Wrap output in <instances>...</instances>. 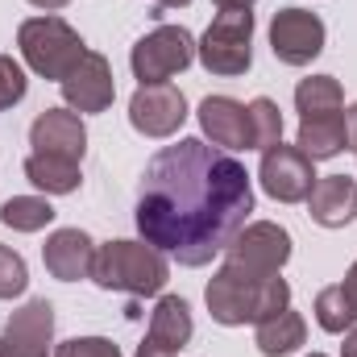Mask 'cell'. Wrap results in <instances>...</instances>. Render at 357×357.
Listing matches in <instances>:
<instances>
[{
  "label": "cell",
  "instance_id": "cell-29",
  "mask_svg": "<svg viewBox=\"0 0 357 357\" xmlns=\"http://www.w3.org/2000/svg\"><path fill=\"white\" fill-rule=\"evenodd\" d=\"M341 354H345V357H357V324L345 333V345H341Z\"/></svg>",
  "mask_w": 357,
  "mask_h": 357
},
{
  "label": "cell",
  "instance_id": "cell-3",
  "mask_svg": "<svg viewBox=\"0 0 357 357\" xmlns=\"http://www.w3.org/2000/svg\"><path fill=\"white\" fill-rule=\"evenodd\" d=\"M167 258L162 250L146 245V241H108L96 245V262H91V278L104 291H125V295H158L167 287Z\"/></svg>",
  "mask_w": 357,
  "mask_h": 357
},
{
  "label": "cell",
  "instance_id": "cell-21",
  "mask_svg": "<svg viewBox=\"0 0 357 357\" xmlns=\"http://www.w3.org/2000/svg\"><path fill=\"white\" fill-rule=\"evenodd\" d=\"M295 108L303 121L312 116H333V112H345V91L333 75H312L295 88Z\"/></svg>",
  "mask_w": 357,
  "mask_h": 357
},
{
  "label": "cell",
  "instance_id": "cell-34",
  "mask_svg": "<svg viewBox=\"0 0 357 357\" xmlns=\"http://www.w3.org/2000/svg\"><path fill=\"white\" fill-rule=\"evenodd\" d=\"M158 8H183V4H191V0H154Z\"/></svg>",
  "mask_w": 357,
  "mask_h": 357
},
{
  "label": "cell",
  "instance_id": "cell-9",
  "mask_svg": "<svg viewBox=\"0 0 357 357\" xmlns=\"http://www.w3.org/2000/svg\"><path fill=\"white\" fill-rule=\"evenodd\" d=\"M270 50L287 67H307L324 50V21L307 8H278L270 21Z\"/></svg>",
  "mask_w": 357,
  "mask_h": 357
},
{
  "label": "cell",
  "instance_id": "cell-1",
  "mask_svg": "<svg viewBox=\"0 0 357 357\" xmlns=\"http://www.w3.org/2000/svg\"><path fill=\"white\" fill-rule=\"evenodd\" d=\"M250 212V171L204 137H178L146 162L137 233L178 266H208L216 254H225V245L245 229Z\"/></svg>",
  "mask_w": 357,
  "mask_h": 357
},
{
  "label": "cell",
  "instance_id": "cell-27",
  "mask_svg": "<svg viewBox=\"0 0 357 357\" xmlns=\"http://www.w3.org/2000/svg\"><path fill=\"white\" fill-rule=\"evenodd\" d=\"M54 357H121V349L108 337H71L54 345Z\"/></svg>",
  "mask_w": 357,
  "mask_h": 357
},
{
  "label": "cell",
  "instance_id": "cell-32",
  "mask_svg": "<svg viewBox=\"0 0 357 357\" xmlns=\"http://www.w3.org/2000/svg\"><path fill=\"white\" fill-rule=\"evenodd\" d=\"M137 357H171V354H162V349H154V345H146V341H142V349H137Z\"/></svg>",
  "mask_w": 357,
  "mask_h": 357
},
{
  "label": "cell",
  "instance_id": "cell-13",
  "mask_svg": "<svg viewBox=\"0 0 357 357\" xmlns=\"http://www.w3.org/2000/svg\"><path fill=\"white\" fill-rule=\"evenodd\" d=\"M59 88H63V100L71 104V112H104L112 104V96H116V79H112L108 59L88 50Z\"/></svg>",
  "mask_w": 357,
  "mask_h": 357
},
{
  "label": "cell",
  "instance_id": "cell-6",
  "mask_svg": "<svg viewBox=\"0 0 357 357\" xmlns=\"http://www.w3.org/2000/svg\"><path fill=\"white\" fill-rule=\"evenodd\" d=\"M291 258V233L270 225V220H254L245 225L229 245H225V270L245 274V278H274Z\"/></svg>",
  "mask_w": 357,
  "mask_h": 357
},
{
  "label": "cell",
  "instance_id": "cell-30",
  "mask_svg": "<svg viewBox=\"0 0 357 357\" xmlns=\"http://www.w3.org/2000/svg\"><path fill=\"white\" fill-rule=\"evenodd\" d=\"M345 291H349V295L357 299V262L349 266V274H345Z\"/></svg>",
  "mask_w": 357,
  "mask_h": 357
},
{
  "label": "cell",
  "instance_id": "cell-2",
  "mask_svg": "<svg viewBox=\"0 0 357 357\" xmlns=\"http://www.w3.org/2000/svg\"><path fill=\"white\" fill-rule=\"evenodd\" d=\"M208 312L216 324L225 328H237V324H262L266 316L291 307V287L287 278H245V274H233V270H216L208 291Z\"/></svg>",
  "mask_w": 357,
  "mask_h": 357
},
{
  "label": "cell",
  "instance_id": "cell-10",
  "mask_svg": "<svg viewBox=\"0 0 357 357\" xmlns=\"http://www.w3.org/2000/svg\"><path fill=\"white\" fill-rule=\"evenodd\" d=\"M187 121V100L171 84H142L129 100V125L142 137H171Z\"/></svg>",
  "mask_w": 357,
  "mask_h": 357
},
{
  "label": "cell",
  "instance_id": "cell-19",
  "mask_svg": "<svg viewBox=\"0 0 357 357\" xmlns=\"http://www.w3.org/2000/svg\"><path fill=\"white\" fill-rule=\"evenodd\" d=\"M303 341H307V324L291 307L274 312V316H266L258 324V349H262V357H287V354H295Z\"/></svg>",
  "mask_w": 357,
  "mask_h": 357
},
{
  "label": "cell",
  "instance_id": "cell-12",
  "mask_svg": "<svg viewBox=\"0 0 357 357\" xmlns=\"http://www.w3.org/2000/svg\"><path fill=\"white\" fill-rule=\"evenodd\" d=\"M29 146H33V154H54V158H67V162H84L88 129H84L79 112H71V108H46L29 125Z\"/></svg>",
  "mask_w": 357,
  "mask_h": 357
},
{
  "label": "cell",
  "instance_id": "cell-33",
  "mask_svg": "<svg viewBox=\"0 0 357 357\" xmlns=\"http://www.w3.org/2000/svg\"><path fill=\"white\" fill-rule=\"evenodd\" d=\"M216 4H220V8H250L254 0H216Z\"/></svg>",
  "mask_w": 357,
  "mask_h": 357
},
{
  "label": "cell",
  "instance_id": "cell-31",
  "mask_svg": "<svg viewBox=\"0 0 357 357\" xmlns=\"http://www.w3.org/2000/svg\"><path fill=\"white\" fill-rule=\"evenodd\" d=\"M29 4H38V8H46V13H50V8H63V4H71V0H29Z\"/></svg>",
  "mask_w": 357,
  "mask_h": 357
},
{
  "label": "cell",
  "instance_id": "cell-7",
  "mask_svg": "<svg viewBox=\"0 0 357 357\" xmlns=\"http://www.w3.org/2000/svg\"><path fill=\"white\" fill-rule=\"evenodd\" d=\"M191 59H195V38L183 25H158L133 46L129 67L142 84H167L171 75L191 67Z\"/></svg>",
  "mask_w": 357,
  "mask_h": 357
},
{
  "label": "cell",
  "instance_id": "cell-18",
  "mask_svg": "<svg viewBox=\"0 0 357 357\" xmlns=\"http://www.w3.org/2000/svg\"><path fill=\"white\" fill-rule=\"evenodd\" d=\"M295 146L312 158V162H324V158H337L341 150H349V129H345V112H333V116H312V121H299V137Z\"/></svg>",
  "mask_w": 357,
  "mask_h": 357
},
{
  "label": "cell",
  "instance_id": "cell-23",
  "mask_svg": "<svg viewBox=\"0 0 357 357\" xmlns=\"http://www.w3.org/2000/svg\"><path fill=\"white\" fill-rule=\"evenodd\" d=\"M50 220H54V208L42 195H13V199L0 204V225H8L17 233H38Z\"/></svg>",
  "mask_w": 357,
  "mask_h": 357
},
{
  "label": "cell",
  "instance_id": "cell-24",
  "mask_svg": "<svg viewBox=\"0 0 357 357\" xmlns=\"http://www.w3.org/2000/svg\"><path fill=\"white\" fill-rule=\"evenodd\" d=\"M250 133H254V150H270L282 142V112L270 96H258L250 104Z\"/></svg>",
  "mask_w": 357,
  "mask_h": 357
},
{
  "label": "cell",
  "instance_id": "cell-16",
  "mask_svg": "<svg viewBox=\"0 0 357 357\" xmlns=\"http://www.w3.org/2000/svg\"><path fill=\"white\" fill-rule=\"evenodd\" d=\"M307 212L324 229H345L357 216V178H349V175L316 178V187L307 195Z\"/></svg>",
  "mask_w": 357,
  "mask_h": 357
},
{
  "label": "cell",
  "instance_id": "cell-17",
  "mask_svg": "<svg viewBox=\"0 0 357 357\" xmlns=\"http://www.w3.org/2000/svg\"><path fill=\"white\" fill-rule=\"evenodd\" d=\"M191 307H187V299H178V295H162L158 299V307H154V316H150V337H146V345H154V349H162V354L175 357L187 341H191Z\"/></svg>",
  "mask_w": 357,
  "mask_h": 357
},
{
  "label": "cell",
  "instance_id": "cell-14",
  "mask_svg": "<svg viewBox=\"0 0 357 357\" xmlns=\"http://www.w3.org/2000/svg\"><path fill=\"white\" fill-rule=\"evenodd\" d=\"M199 129L216 150H254L250 108L233 96H208L199 104Z\"/></svg>",
  "mask_w": 357,
  "mask_h": 357
},
{
  "label": "cell",
  "instance_id": "cell-4",
  "mask_svg": "<svg viewBox=\"0 0 357 357\" xmlns=\"http://www.w3.org/2000/svg\"><path fill=\"white\" fill-rule=\"evenodd\" d=\"M17 46H21L29 71L42 75V79H54V84H63L75 71V63L88 54L84 38L63 17H29V21H21Z\"/></svg>",
  "mask_w": 357,
  "mask_h": 357
},
{
  "label": "cell",
  "instance_id": "cell-35",
  "mask_svg": "<svg viewBox=\"0 0 357 357\" xmlns=\"http://www.w3.org/2000/svg\"><path fill=\"white\" fill-rule=\"evenodd\" d=\"M312 357H324V354H312Z\"/></svg>",
  "mask_w": 357,
  "mask_h": 357
},
{
  "label": "cell",
  "instance_id": "cell-28",
  "mask_svg": "<svg viewBox=\"0 0 357 357\" xmlns=\"http://www.w3.org/2000/svg\"><path fill=\"white\" fill-rule=\"evenodd\" d=\"M345 129H349V150L357 154V104L345 112Z\"/></svg>",
  "mask_w": 357,
  "mask_h": 357
},
{
  "label": "cell",
  "instance_id": "cell-5",
  "mask_svg": "<svg viewBox=\"0 0 357 357\" xmlns=\"http://www.w3.org/2000/svg\"><path fill=\"white\" fill-rule=\"evenodd\" d=\"M204 71L212 75H245L254 63V13L250 8H220L195 46Z\"/></svg>",
  "mask_w": 357,
  "mask_h": 357
},
{
  "label": "cell",
  "instance_id": "cell-15",
  "mask_svg": "<svg viewBox=\"0 0 357 357\" xmlns=\"http://www.w3.org/2000/svg\"><path fill=\"white\" fill-rule=\"evenodd\" d=\"M42 262L59 282H79L91 278V262H96V241L84 229H59L46 237L42 245Z\"/></svg>",
  "mask_w": 357,
  "mask_h": 357
},
{
  "label": "cell",
  "instance_id": "cell-11",
  "mask_svg": "<svg viewBox=\"0 0 357 357\" xmlns=\"http://www.w3.org/2000/svg\"><path fill=\"white\" fill-rule=\"evenodd\" d=\"M54 345V307L50 299H29L4 324L0 357H50Z\"/></svg>",
  "mask_w": 357,
  "mask_h": 357
},
{
  "label": "cell",
  "instance_id": "cell-20",
  "mask_svg": "<svg viewBox=\"0 0 357 357\" xmlns=\"http://www.w3.org/2000/svg\"><path fill=\"white\" fill-rule=\"evenodd\" d=\"M25 178L33 187H42L46 195H71L84 175H79V162L54 158V154H29L25 158Z\"/></svg>",
  "mask_w": 357,
  "mask_h": 357
},
{
  "label": "cell",
  "instance_id": "cell-8",
  "mask_svg": "<svg viewBox=\"0 0 357 357\" xmlns=\"http://www.w3.org/2000/svg\"><path fill=\"white\" fill-rule=\"evenodd\" d=\"M258 178H262V191L278 204H303L316 187V167L312 158L299 150V146H270L262 150V167H258Z\"/></svg>",
  "mask_w": 357,
  "mask_h": 357
},
{
  "label": "cell",
  "instance_id": "cell-22",
  "mask_svg": "<svg viewBox=\"0 0 357 357\" xmlns=\"http://www.w3.org/2000/svg\"><path fill=\"white\" fill-rule=\"evenodd\" d=\"M316 324L324 328V333H349L357 324V299L345 291V282H337V287H324L320 295H316Z\"/></svg>",
  "mask_w": 357,
  "mask_h": 357
},
{
  "label": "cell",
  "instance_id": "cell-25",
  "mask_svg": "<svg viewBox=\"0 0 357 357\" xmlns=\"http://www.w3.org/2000/svg\"><path fill=\"white\" fill-rule=\"evenodd\" d=\"M25 282H29L25 258H21V254H13L8 245H0V299L21 295V291H25Z\"/></svg>",
  "mask_w": 357,
  "mask_h": 357
},
{
  "label": "cell",
  "instance_id": "cell-26",
  "mask_svg": "<svg viewBox=\"0 0 357 357\" xmlns=\"http://www.w3.org/2000/svg\"><path fill=\"white\" fill-rule=\"evenodd\" d=\"M25 88H29L25 71H21L8 54H0V112L13 108V104H21V100H25Z\"/></svg>",
  "mask_w": 357,
  "mask_h": 357
}]
</instances>
